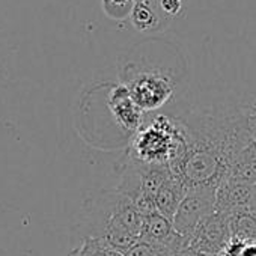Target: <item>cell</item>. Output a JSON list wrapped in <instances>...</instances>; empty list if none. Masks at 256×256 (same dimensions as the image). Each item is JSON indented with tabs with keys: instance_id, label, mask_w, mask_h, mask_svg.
I'll list each match as a JSON object with an SVG mask.
<instances>
[{
	"instance_id": "cell-4",
	"label": "cell",
	"mask_w": 256,
	"mask_h": 256,
	"mask_svg": "<svg viewBox=\"0 0 256 256\" xmlns=\"http://www.w3.org/2000/svg\"><path fill=\"white\" fill-rule=\"evenodd\" d=\"M120 83L130 90L136 104L146 113H158L168 102L172 101L176 82L170 72L158 66L125 64L120 71Z\"/></svg>"
},
{
	"instance_id": "cell-2",
	"label": "cell",
	"mask_w": 256,
	"mask_h": 256,
	"mask_svg": "<svg viewBox=\"0 0 256 256\" xmlns=\"http://www.w3.org/2000/svg\"><path fill=\"white\" fill-rule=\"evenodd\" d=\"M144 217L126 194L102 190L89 198L80 220L82 238H98L120 252L133 247L140 236Z\"/></svg>"
},
{
	"instance_id": "cell-7",
	"label": "cell",
	"mask_w": 256,
	"mask_h": 256,
	"mask_svg": "<svg viewBox=\"0 0 256 256\" xmlns=\"http://www.w3.org/2000/svg\"><path fill=\"white\" fill-rule=\"evenodd\" d=\"M107 107L114 124L133 136L146 119V113L136 104L130 90L120 82L112 84L107 94Z\"/></svg>"
},
{
	"instance_id": "cell-9",
	"label": "cell",
	"mask_w": 256,
	"mask_h": 256,
	"mask_svg": "<svg viewBox=\"0 0 256 256\" xmlns=\"http://www.w3.org/2000/svg\"><path fill=\"white\" fill-rule=\"evenodd\" d=\"M139 241L166 246L172 252L175 247L184 242V238L175 232L172 220L162 216L160 212H156L144 218V226H142Z\"/></svg>"
},
{
	"instance_id": "cell-18",
	"label": "cell",
	"mask_w": 256,
	"mask_h": 256,
	"mask_svg": "<svg viewBox=\"0 0 256 256\" xmlns=\"http://www.w3.org/2000/svg\"><path fill=\"white\" fill-rule=\"evenodd\" d=\"M170 256H210L206 253H202L190 246H186V244H181L178 247H175L172 252H170Z\"/></svg>"
},
{
	"instance_id": "cell-15",
	"label": "cell",
	"mask_w": 256,
	"mask_h": 256,
	"mask_svg": "<svg viewBox=\"0 0 256 256\" xmlns=\"http://www.w3.org/2000/svg\"><path fill=\"white\" fill-rule=\"evenodd\" d=\"M125 256H170V248L160 244L138 241L133 247L124 252Z\"/></svg>"
},
{
	"instance_id": "cell-5",
	"label": "cell",
	"mask_w": 256,
	"mask_h": 256,
	"mask_svg": "<svg viewBox=\"0 0 256 256\" xmlns=\"http://www.w3.org/2000/svg\"><path fill=\"white\" fill-rule=\"evenodd\" d=\"M212 212H216V188L190 187L172 220L174 229L187 241L196 228Z\"/></svg>"
},
{
	"instance_id": "cell-8",
	"label": "cell",
	"mask_w": 256,
	"mask_h": 256,
	"mask_svg": "<svg viewBox=\"0 0 256 256\" xmlns=\"http://www.w3.org/2000/svg\"><path fill=\"white\" fill-rule=\"evenodd\" d=\"M250 198L252 186L229 176L216 188V211L230 217L238 211L247 210Z\"/></svg>"
},
{
	"instance_id": "cell-1",
	"label": "cell",
	"mask_w": 256,
	"mask_h": 256,
	"mask_svg": "<svg viewBox=\"0 0 256 256\" xmlns=\"http://www.w3.org/2000/svg\"><path fill=\"white\" fill-rule=\"evenodd\" d=\"M250 108L218 107L178 118L187 138V152L175 175L188 188H217L229 178L236 156L253 140Z\"/></svg>"
},
{
	"instance_id": "cell-17",
	"label": "cell",
	"mask_w": 256,
	"mask_h": 256,
	"mask_svg": "<svg viewBox=\"0 0 256 256\" xmlns=\"http://www.w3.org/2000/svg\"><path fill=\"white\" fill-rule=\"evenodd\" d=\"M158 5L168 16H176L182 10V0H160Z\"/></svg>"
},
{
	"instance_id": "cell-3",
	"label": "cell",
	"mask_w": 256,
	"mask_h": 256,
	"mask_svg": "<svg viewBox=\"0 0 256 256\" xmlns=\"http://www.w3.org/2000/svg\"><path fill=\"white\" fill-rule=\"evenodd\" d=\"M186 152L187 138L181 120L158 112L146 114L142 126L130 138L125 157L140 164L168 166L175 175Z\"/></svg>"
},
{
	"instance_id": "cell-19",
	"label": "cell",
	"mask_w": 256,
	"mask_h": 256,
	"mask_svg": "<svg viewBox=\"0 0 256 256\" xmlns=\"http://www.w3.org/2000/svg\"><path fill=\"white\" fill-rule=\"evenodd\" d=\"M248 122H250V130H252L253 140L256 142V104H253V106H252V108H250V118H248Z\"/></svg>"
},
{
	"instance_id": "cell-10",
	"label": "cell",
	"mask_w": 256,
	"mask_h": 256,
	"mask_svg": "<svg viewBox=\"0 0 256 256\" xmlns=\"http://www.w3.org/2000/svg\"><path fill=\"white\" fill-rule=\"evenodd\" d=\"M188 192L187 184L176 175H172L157 192L156 194V205L157 211L168 217L169 220H174L182 199L186 198Z\"/></svg>"
},
{
	"instance_id": "cell-14",
	"label": "cell",
	"mask_w": 256,
	"mask_h": 256,
	"mask_svg": "<svg viewBox=\"0 0 256 256\" xmlns=\"http://www.w3.org/2000/svg\"><path fill=\"white\" fill-rule=\"evenodd\" d=\"M132 16L133 23L139 30H150L157 24V17L152 6L150 5V0H138Z\"/></svg>"
},
{
	"instance_id": "cell-16",
	"label": "cell",
	"mask_w": 256,
	"mask_h": 256,
	"mask_svg": "<svg viewBox=\"0 0 256 256\" xmlns=\"http://www.w3.org/2000/svg\"><path fill=\"white\" fill-rule=\"evenodd\" d=\"M136 2L134 0H102L104 11L112 17V18H124L130 12H133Z\"/></svg>"
},
{
	"instance_id": "cell-20",
	"label": "cell",
	"mask_w": 256,
	"mask_h": 256,
	"mask_svg": "<svg viewBox=\"0 0 256 256\" xmlns=\"http://www.w3.org/2000/svg\"><path fill=\"white\" fill-rule=\"evenodd\" d=\"M248 210H250L253 214H256V184L252 186V198H250Z\"/></svg>"
},
{
	"instance_id": "cell-6",
	"label": "cell",
	"mask_w": 256,
	"mask_h": 256,
	"mask_svg": "<svg viewBox=\"0 0 256 256\" xmlns=\"http://www.w3.org/2000/svg\"><path fill=\"white\" fill-rule=\"evenodd\" d=\"M230 240V217L216 211L196 228L192 236L186 241V246L210 256H218Z\"/></svg>"
},
{
	"instance_id": "cell-13",
	"label": "cell",
	"mask_w": 256,
	"mask_h": 256,
	"mask_svg": "<svg viewBox=\"0 0 256 256\" xmlns=\"http://www.w3.org/2000/svg\"><path fill=\"white\" fill-rule=\"evenodd\" d=\"M68 256H125L108 242L98 238H82Z\"/></svg>"
},
{
	"instance_id": "cell-11",
	"label": "cell",
	"mask_w": 256,
	"mask_h": 256,
	"mask_svg": "<svg viewBox=\"0 0 256 256\" xmlns=\"http://www.w3.org/2000/svg\"><path fill=\"white\" fill-rule=\"evenodd\" d=\"M229 176L250 186L256 184V142L254 140L246 145L241 150V152L236 156Z\"/></svg>"
},
{
	"instance_id": "cell-12",
	"label": "cell",
	"mask_w": 256,
	"mask_h": 256,
	"mask_svg": "<svg viewBox=\"0 0 256 256\" xmlns=\"http://www.w3.org/2000/svg\"><path fill=\"white\" fill-rule=\"evenodd\" d=\"M232 238L240 241H256V214L248 208L230 216Z\"/></svg>"
}]
</instances>
